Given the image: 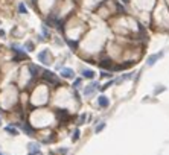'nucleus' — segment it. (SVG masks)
<instances>
[{
  "label": "nucleus",
  "mask_w": 169,
  "mask_h": 155,
  "mask_svg": "<svg viewBox=\"0 0 169 155\" xmlns=\"http://www.w3.org/2000/svg\"><path fill=\"white\" fill-rule=\"evenodd\" d=\"M43 78H44V81H46V82H49V84H54V85H56L58 82H60V81H58V78H56L55 74L52 73V72H49V70L43 72Z\"/></svg>",
  "instance_id": "obj_1"
},
{
  "label": "nucleus",
  "mask_w": 169,
  "mask_h": 155,
  "mask_svg": "<svg viewBox=\"0 0 169 155\" xmlns=\"http://www.w3.org/2000/svg\"><path fill=\"white\" fill-rule=\"evenodd\" d=\"M61 76H64V78H67V79H73V78H75V73H73L72 68L64 67V68H61Z\"/></svg>",
  "instance_id": "obj_2"
},
{
  "label": "nucleus",
  "mask_w": 169,
  "mask_h": 155,
  "mask_svg": "<svg viewBox=\"0 0 169 155\" xmlns=\"http://www.w3.org/2000/svg\"><path fill=\"white\" fill-rule=\"evenodd\" d=\"M38 60L43 64H49V50H41L38 53Z\"/></svg>",
  "instance_id": "obj_3"
},
{
  "label": "nucleus",
  "mask_w": 169,
  "mask_h": 155,
  "mask_svg": "<svg viewBox=\"0 0 169 155\" xmlns=\"http://www.w3.org/2000/svg\"><path fill=\"white\" fill-rule=\"evenodd\" d=\"M96 88H98V84H96V82H93V84L88 85V87H86V90H84V94H86V96H90Z\"/></svg>",
  "instance_id": "obj_4"
},
{
  "label": "nucleus",
  "mask_w": 169,
  "mask_h": 155,
  "mask_svg": "<svg viewBox=\"0 0 169 155\" xmlns=\"http://www.w3.org/2000/svg\"><path fill=\"white\" fill-rule=\"evenodd\" d=\"M20 128H22V129L26 132V134H28V135H34V128H31L28 123H23V125H20Z\"/></svg>",
  "instance_id": "obj_5"
},
{
  "label": "nucleus",
  "mask_w": 169,
  "mask_h": 155,
  "mask_svg": "<svg viewBox=\"0 0 169 155\" xmlns=\"http://www.w3.org/2000/svg\"><path fill=\"white\" fill-rule=\"evenodd\" d=\"M98 102H99V105H101V106H104V108H107V106L110 105V100L105 97V96H101V97L98 99Z\"/></svg>",
  "instance_id": "obj_6"
},
{
  "label": "nucleus",
  "mask_w": 169,
  "mask_h": 155,
  "mask_svg": "<svg viewBox=\"0 0 169 155\" xmlns=\"http://www.w3.org/2000/svg\"><path fill=\"white\" fill-rule=\"evenodd\" d=\"M56 117H58V119H61V120H66L67 119V117H69V114H67V111L66 110H58L56 111Z\"/></svg>",
  "instance_id": "obj_7"
},
{
  "label": "nucleus",
  "mask_w": 169,
  "mask_h": 155,
  "mask_svg": "<svg viewBox=\"0 0 169 155\" xmlns=\"http://www.w3.org/2000/svg\"><path fill=\"white\" fill-rule=\"evenodd\" d=\"M29 152L32 154V152H40V145L38 143H29Z\"/></svg>",
  "instance_id": "obj_8"
},
{
  "label": "nucleus",
  "mask_w": 169,
  "mask_h": 155,
  "mask_svg": "<svg viewBox=\"0 0 169 155\" xmlns=\"http://www.w3.org/2000/svg\"><path fill=\"white\" fill-rule=\"evenodd\" d=\"M160 56H162V53H155V55L149 56V60H148V66H152V64H155V61H157Z\"/></svg>",
  "instance_id": "obj_9"
},
{
  "label": "nucleus",
  "mask_w": 169,
  "mask_h": 155,
  "mask_svg": "<svg viewBox=\"0 0 169 155\" xmlns=\"http://www.w3.org/2000/svg\"><path fill=\"white\" fill-rule=\"evenodd\" d=\"M82 76L84 78H93L94 76V72L93 70H90V68H84V70H82Z\"/></svg>",
  "instance_id": "obj_10"
},
{
  "label": "nucleus",
  "mask_w": 169,
  "mask_h": 155,
  "mask_svg": "<svg viewBox=\"0 0 169 155\" xmlns=\"http://www.w3.org/2000/svg\"><path fill=\"white\" fill-rule=\"evenodd\" d=\"M29 70L32 72V76H37V74L41 72V68L38 66H34V64H32V66H29Z\"/></svg>",
  "instance_id": "obj_11"
},
{
  "label": "nucleus",
  "mask_w": 169,
  "mask_h": 155,
  "mask_svg": "<svg viewBox=\"0 0 169 155\" xmlns=\"http://www.w3.org/2000/svg\"><path fill=\"white\" fill-rule=\"evenodd\" d=\"M5 129H6V132H9V134H11V135H17V134H18V132H17V129H15L14 126H6V128H5Z\"/></svg>",
  "instance_id": "obj_12"
},
{
  "label": "nucleus",
  "mask_w": 169,
  "mask_h": 155,
  "mask_svg": "<svg viewBox=\"0 0 169 155\" xmlns=\"http://www.w3.org/2000/svg\"><path fill=\"white\" fill-rule=\"evenodd\" d=\"M58 21H56V18H55V15H50V17H47V24H50V26H54V24H56Z\"/></svg>",
  "instance_id": "obj_13"
},
{
  "label": "nucleus",
  "mask_w": 169,
  "mask_h": 155,
  "mask_svg": "<svg viewBox=\"0 0 169 155\" xmlns=\"http://www.w3.org/2000/svg\"><path fill=\"white\" fill-rule=\"evenodd\" d=\"M101 67H104V68H110V67H111V61H110V60L102 61V62H101Z\"/></svg>",
  "instance_id": "obj_14"
},
{
  "label": "nucleus",
  "mask_w": 169,
  "mask_h": 155,
  "mask_svg": "<svg viewBox=\"0 0 169 155\" xmlns=\"http://www.w3.org/2000/svg\"><path fill=\"white\" fill-rule=\"evenodd\" d=\"M18 12H20V14H26V12H28V9H26L24 3H20V5H18Z\"/></svg>",
  "instance_id": "obj_15"
},
{
  "label": "nucleus",
  "mask_w": 169,
  "mask_h": 155,
  "mask_svg": "<svg viewBox=\"0 0 169 155\" xmlns=\"http://www.w3.org/2000/svg\"><path fill=\"white\" fill-rule=\"evenodd\" d=\"M24 47H26V50H28V52H32V50H34V44H32V41H28V43L24 44Z\"/></svg>",
  "instance_id": "obj_16"
},
{
  "label": "nucleus",
  "mask_w": 169,
  "mask_h": 155,
  "mask_svg": "<svg viewBox=\"0 0 169 155\" xmlns=\"http://www.w3.org/2000/svg\"><path fill=\"white\" fill-rule=\"evenodd\" d=\"M67 43H69V46H70V47H72V49H73V50H75V49H76V47H78V44H76V41H70V40H69Z\"/></svg>",
  "instance_id": "obj_17"
},
{
  "label": "nucleus",
  "mask_w": 169,
  "mask_h": 155,
  "mask_svg": "<svg viewBox=\"0 0 169 155\" xmlns=\"http://www.w3.org/2000/svg\"><path fill=\"white\" fill-rule=\"evenodd\" d=\"M78 137H79V131H75V135H73V141H76Z\"/></svg>",
  "instance_id": "obj_18"
},
{
  "label": "nucleus",
  "mask_w": 169,
  "mask_h": 155,
  "mask_svg": "<svg viewBox=\"0 0 169 155\" xmlns=\"http://www.w3.org/2000/svg\"><path fill=\"white\" fill-rule=\"evenodd\" d=\"M84 120H86V114H82L81 117H79V123H84Z\"/></svg>",
  "instance_id": "obj_19"
},
{
  "label": "nucleus",
  "mask_w": 169,
  "mask_h": 155,
  "mask_svg": "<svg viewBox=\"0 0 169 155\" xmlns=\"http://www.w3.org/2000/svg\"><path fill=\"white\" fill-rule=\"evenodd\" d=\"M104 126H105V125H104V123H101V125H99V126L96 128V132H99V131H101V129H102Z\"/></svg>",
  "instance_id": "obj_20"
},
{
  "label": "nucleus",
  "mask_w": 169,
  "mask_h": 155,
  "mask_svg": "<svg viewBox=\"0 0 169 155\" xmlns=\"http://www.w3.org/2000/svg\"><path fill=\"white\" fill-rule=\"evenodd\" d=\"M79 85H81V81H79V79H76V81H75V87H79Z\"/></svg>",
  "instance_id": "obj_21"
},
{
  "label": "nucleus",
  "mask_w": 169,
  "mask_h": 155,
  "mask_svg": "<svg viewBox=\"0 0 169 155\" xmlns=\"http://www.w3.org/2000/svg\"><path fill=\"white\" fill-rule=\"evenodd\" d=\"M32 2H34V3H35V2H37V0H32Z\"/></svg>",
  "instance_id": "obj_22"
},
{
  "label": "nucleus",
  "mask_w": 169,
  "mask_h": 155,
  "mask_svg": "<svg viewBox=\"0 0 169 155\" xmlns=\"http://www.w3.org/2000/svg\"><path fill=\"white\" fill-rule=\"evenodd\" d=\"M125 2H126V0H125Z\"/></svg>",
  "instance_id": "obj_23"
},
{
  "label": "nucleus",
  "mask_w": 169,
  "mask_h": 155,
  "mask_svg": "<svg viewBox=\"0 0 169 155\" xmlns=\"http://www.w3.org/2000/svg\"><path fill=\"white\" fill-rule=\"evenodd\" d=\"M0 155H2V154H0Z\"/></svg>",
  "instance_id": "obj_24"
}]
</instances>
